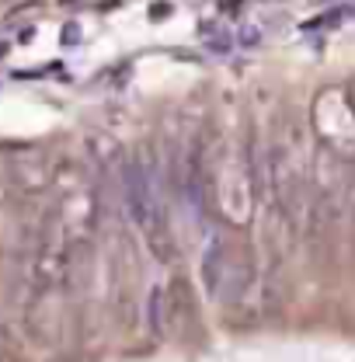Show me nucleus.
<instances>
[{"instance_id":"nucleus-4","label":"nucleus","mask_w":355,"mask_h":362,"mask_svg":"<svg viewBox=\"0 0 355 362\" xmlns=\"http://www.w3.org/2000/svg\"><path fill=\"white\" fill-rule=\"evenodd\" d=\"M202 279H206V289L220 300V296H230V293H233V282H230V279H240V282H244V272L233 262V251H230V247L213 244L209 255L202 258Z\"/></svg>"},{"instance_id":"nucleus-7","label":"nucleus","mask_w":355,"mask_h":362,"mask_svg":"<svg viewBox=\"0 0 355 362\" xmlns=\"http://www.w3.org/2000/svg\"><path fill=\"white\" fill-rule=\"evenodd\" d=\"M146 310H150V331H153L157 338H164V331H168V310H164V289H161V286L150 289Z\"/></svg>"},{"instance_id":"nucleus-1","label":"nucleus","mask_w":355,"mask_h":362,"mask_svg":"<svg viewBox=\"0 0 355 362\" xmlns=\"http://www.w3.org/2000/svg\"><path fill=\"white\" fill-rule=\"evenodd\" d=\"M126 206H129V216L133 223L139 226L150 255L157 262H168L175 265L178 262V244H175V233L168 226V216L161 209V199L153 192V185L146 178V171L139 164H126Z\"/></svg>"},{"instance_id":"nucleus-2","label":"nucleus","mask_w":355,"mask_h":362,"mask_svg":"<svg viewBox=\"0 0 355 362\" xmlns=\"http://www.w3.org/2000/svg\"><path fill=\"white\" fill-rule=\"evenodd\" d=\"M313 129L331 157H355V101L345 88H327L313 101Z\"/></svg>"},{"instance_id":"nucleus-8","label":"nucleus","mask_w":355,"mask_h":362,"mask_svg":"<svg viewBox=\"0 0 355 362\" xmlns=\"http://www.w3.org/2000/svg\"><path fill=\"white\" fill-rule=\"evenodd\" d=\"M11 188H14V178H11V160H0V206L7 202Z\"/></svg>"},{"instance_id":"nucleus-3","label":"nucleus","mask_w":355,"mask_h":362,"mask_svg":"<svg viewBox=\"0 0 355 362\" xmlns=\"http://www.w3.org/2000/svg\"><path fill=\"white\" fill-rule=\"evenodd\" d=\"M56 213H59V220L66 226V237L77 247V244L91 240L94 230H98V195L91 188H70Z\"/></svg>"},{"instance_id":"nucleus-6","label":"nucleus","mask_w":355,"mask_h":362,"mask_svg":"<svg viewBox=\"0 0 355 362\" xmlns=\"http://www.w3.org/2000/svg\"><path fill=\"white\" fill-rule=\"evenodd\" d=\"M11 178H14V188H21V192H42L49 185V168H45L42 157H35V153L14 157L11 160Z\"/></svg>"},{"instance_id":"nucleus-5","label":"nucleus","mask_w":355,"mask_h":362,"mask_svg":"<svg viewBox=\"0 0 355 362\" xmlns=\"http://www.w3.org/2000/svg\"><path fill=\"white\" fill-rule=\"evenodd\" d=\"M164 310H168V331H164V338H168V334H178L192 317V289L181 275H175L164 286Z\"/></svg>"}]
</instances>
